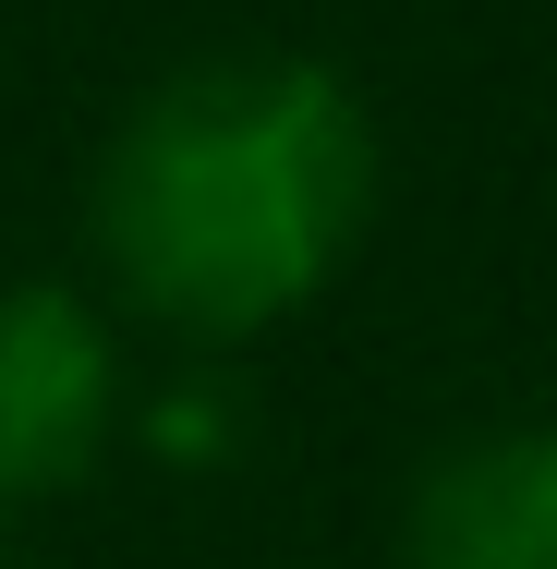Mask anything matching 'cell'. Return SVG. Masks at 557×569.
Segmentation results:
<instances>
[{"label":"cell","instance_id":"obj_1","mask_svg":"<svg viewBox=\"0 0 557 569\" xmlns=\"http://www.w3.org/2000/svg\"><path fill=\"white\" fill-rule=\"evenodd\" d=\"M98 267L182 340L304 316L376 219V121L328 61H195L146 86L98 158Z\"/></svg>","mask_w":557,"mask_h":569},{"label":"cell","instance_id":"obj_2","mask_svg":"<svg viewBox=\"0 0 557 569\" xmlns=\"http://www.w3.org/2000/svg\"><path fill=\"white\" fill-rule=\"evenodd\" d=\"M110 400H121V363L86 291H61V279L0 291V509L86 485L110 449Z\"/></svg>","mask_w":557,"mask_h":569},{"label":"cell","instance_id":"obj_3","mask_svg":"<svg viewBox=\"0 0 557 569\" xmlns=\"http://www.w3.org/2000/svg\"><path fill=\"white\" fill-rule=\"evenodd\" d=\"M400 558L412 569H557V425L448 449L412 497Z\"/></svg>","mask_w":557,"mask_h":569},{"label":"cell","instance_id":"obj_4","mask_svg":"<svg viewBox=\"0 0 557 569\" xmlns=\"http://www.w3.org/2000/svg\"><path fill=\"white\" fill-rule=\"evenodd\" d=\"M0 569H12V546H0Z\"/></svg>","mask_w":557,"mask_h":569}]
</instances>
